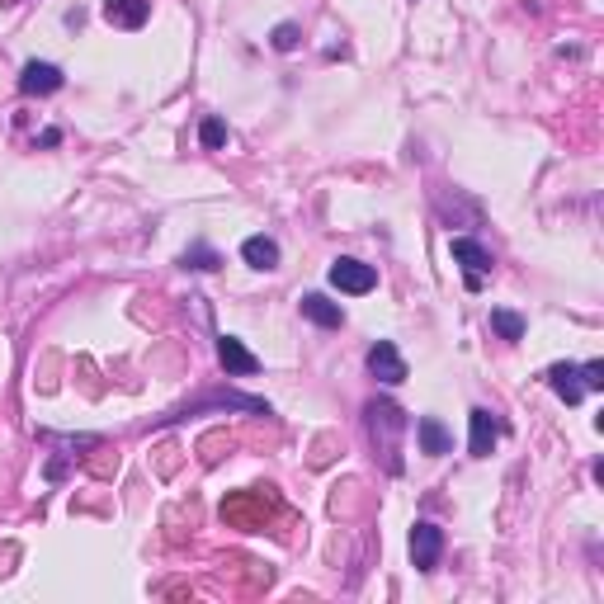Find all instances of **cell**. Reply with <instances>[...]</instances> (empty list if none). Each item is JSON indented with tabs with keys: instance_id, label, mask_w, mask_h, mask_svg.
Returning a JSON list of instances; mask_svg holds the SVG:
<instances>
[{
	"instance_id": "e0dca14e",
	"label": "cell",
	"mask_w": 604,
	"mask_h": 604,
	"mask_svg": "<svg viewBox=\"0 0 604 604\" xmlns=\"http://www.w3.org/2000/svg\"><path fill=\"white\" fill-rule=\"evenodd\" d=\"M269 43H274V52H293L302 43V29L293 24V19H284V24H274V34H269Z\"/></svg>"
},
{
	"instance_id": "52a82bcc",
	"label": "cell",
	"mask_w": 604,
	"mask_h": 604,
	"mask_svg": "<svg viewBox=\"0 0 604 604\" xmlns=\"http://www.w3.org/2000/svg\"><path fill=\"white\" fill-rule=\"evenodd\" d=\"M62 67H52V62H24V71H19V90L24 95H57L62 90Z\"/></svg>"
},
{
	"instance_id": "d6986e66",
	"label": "cell",
	"mask_w": 604,
	"mask_h": 604,
	"mask_svg": "<svg viewBox=\"0 0 604 604\" xmlns=\"http://www.w3.org/2000/svg\"><path fill=\"white\" fill-rule=\"evenodd\" d=\"M581 383H586V392H600L604 387V364L600 359H590L586 369H581Z\"/></svg>"
},
{
	"instance_id": "6da1fadb",
	"label": "cell",
	"mask_w": 604,
	"mask_h": 604,
	"mask_svg": "<svg viewBox=\"0 0 604 604\" xmlns=\"http://www.w3.org/2000/svg\"><path fill=\"white\" fill-rule=\"evenodd\" d=\"M364 416H369V435H373V444L383 449V458H387V472H402V444L397 439L411 430V416H406L397 402H383V397H373L369 406H364Z\"/></svg>"
},
{
	"instance_id": "ba28073f",
	"label": "cell",
	"mask_w": 604,
	"mask_h": 604,
	"mask_svg": "<svg viewBox=\"0 0 604 604\" xmlns=\"http://www.w3.org/2000/svg\"><path fill=\"white\" fill-rule=\"evenodd\" d=\"M468 425H472V435H468V453L472 458H487L491 449H496V439H501V420L491 416L487 406H477L468 416Z\"/></svg>"
},
{
	"instance_id": "9c48e42d",
	"label": "cell",
	"mask_w": 604,
	"mask_h": 604,
	"mask_svg": "<svg viewBox=\"0 0 604 604\" xmlns=\"http://www.w3.org/2000/svg\"><path fill=\"white\" fill-rule=\"evenodd\" d=\"M218 364L232 373V378H251V373H260V359H255L236 336H218Z\"/></svg>"
},
{
	"instance_id": "7c38bea8",
	"label": "cell",
	"mask_w": 604,
	"mask_h": 604,
	"mask_svg": "<svg viewBox=\"0 0 604 604\" xmlns=\"http://www.w3.org/2000/svg\"><path fill=\"white\" fill-rule=\"evenodd\" d=\"M302 317L317 321V326H326V331H340V326H345L340 302H331L326 293H307V298H302Z\"/></svg>"
},
{
	"instance_id": "30bf717a",
	"label": "cell",
	"mask_w": 604,
	"mask_h": 604,
	"mask_svg": "<svg viewBox=\"0 0 604 604\" xmlns=\"http://www.w3.org/2000/svg\"><path fill=\"white\" fill-rule=\"evenodd\" d=\"M104 19L114 29H142L151 19V0H104Z\"/></svg>"
},
{
	"instance_id": "4fadbf2b",
	"label": "cell",
	"mask_w": 604,
	"mask_h": 604,
	"mask_svg": "<svg viewBox=\"0 0 604 604\" xmlns=\"http://www.w3.org/2000/svg\"><path fill=\"white\" fill-rule=\"evenodd\" d=\"M416 439H420V453H430V458H439V453L453 449L449 430H444V420H435V416H420L416 420Z\"/></svg>"
},
{
	"instance_id": "8992f818",
	"label": "cell",
	"mask_w": 604,
	"mask_h": 604,
	"mask_svg": "<svg viewBox=\"0 0 604 604\" xmlns=\"http://www.w3.org/2000/svg\"><path fill=\"white\" fill-rule=\"evenodd\" d=\"M369 373L378 378V383H387V387L406 383V359L397 354V345H392V340H378V345L369 350Z\"/></svg>"
},
{
	"instance_id": "3957f363",
	"label": "cell",
	"mask_w": 604,
	"mask_h": 604,
	"mask_svg": "<svg viewBox=\"0 0 604 604\" xmlns=\"http://www.w3.org/2000/svg\"><path fill=\"white\" fill-rule=\"evenodd\" d=\"M449 251H453V260H458V265L468 269V288L477 293V288H482V274H491V265H496V260H491V251L482 246V241H472V236H453Z\"/></svg>"
},
{
	"instance_id": "7a4b0ae2",
	"label": "cell",
	"mask_w": 604,
	"mask_h": 604,
	"mask_svg": "<svg viewBox=\"0 0 604 604\" xmlns=\"http://www.w3.org/2000/svg\"><path fill=\"white\" fill-rule=\"evenodd\" d=\"M274 505L279 501H274L269 487H251V491H241V496H232V501H222V520L236 524V529H265Z\"/></svg>"
},
{
	"instance_id": "5b68a950",
	"label": "cell",
	"mask_w": 604,
	"mask_h": 604,
	"mask_svg": "<svg viewBox=\"0 0 604 604\" xmlns=\"http://www.w3.org/2000/svg\"><path fill=\"white\" fill-rule=\"evenodd\" d=\"M439 553H444V529L430 520H420L416 529H411V562H416V571H435Z\"/></svg>"
},
{
	"instance_id": "5bb4252c",
	"label": "cell",
	"mask_w": 604,
	"mask_h": 604,
	"mask_svg": "<svg viewBox=\"0 0 604 604\" xmlns=\"http://www.w3.org/2000/svg\"><path fill=\"white\" fill-rule=\"evenodd\" d=\"M241 260L251 269H274L279 265V241H269V236H246V241H241Z\"/></svg>"
},
{
	"instance_id": "8fae6325",
	"label": "cell",
	"mask_w": 604,
	"mask_h": 604,
	"mask_svg": "<svg viewBox=\"0 0 604 604\" xmlns=\"http://www.w3.org/2000/svg\"><path fill=\"white\" fill-rule=\"evenodd\" d=\"M548 387H553L567 406H576L586 397V383H581V369H576V364H553V369H548Z\"/></svg>"
},
{
	"instance_id": "2e32d148",
	"label": "cell",
	"mask_w": 604,
	"mask_h": 604,
	"mask_svg": "<svg viewBox=\"0 0 604 604\" xmlns=\"http://www.w3.org/2000/svg\"><path fill=\"white\" fill-rule=\"evenodd\" d=\"M491 331L501 340H524V317L510 312V307H496V312H491Z\"/></svg>"
},
{
	"instance_id": "9a60e30c",
	"label": "cell",
	"mask_w": 604,
	"mask_h": 604,
	"mask_svg": "<svg viewBox=\"0 0 604 604\" xmlns=\"http://www.w3.org/2000/svg\"><path fill=\"white\" fill-rule=\"evenodd\" d=\"M180 265L185 269H203V274H213V269H222V255L213 251V246H203V241H194L185 255H180Z\"/></svg>"
},
{
	"instance_id": "ac0fdd59",
	"label": "cell",
	"mask_w": 604,
	"mask_h": 604,
	"mask_svg": "<svg viewBox=\"0 0 604 604\" xmlns=\"http://www.w3.org/2000/svg\"><path fill=\"white\" fill-rule=\"evenodd\" d=\"M199 142L208 151L227 147V123H222V118H203V123H199Z\"/></svg>"
},
{
	"instance_id": "277c9868",
	"label": "cell",
	"mask_w": 604,
	"mask_h": 604,
	"mask_svg": "<svg viewBox=\"0 0 604 604\" xmlns=\"http://www.w3.org/2000/svg\"><path fill=\"white\" fill-rule=\"evenodd\" d=\"M331 284H336L340 293H373V288H378V269L364 265V260L340 255L336 265H331Z\"/></svg>"
}]
</instances>
